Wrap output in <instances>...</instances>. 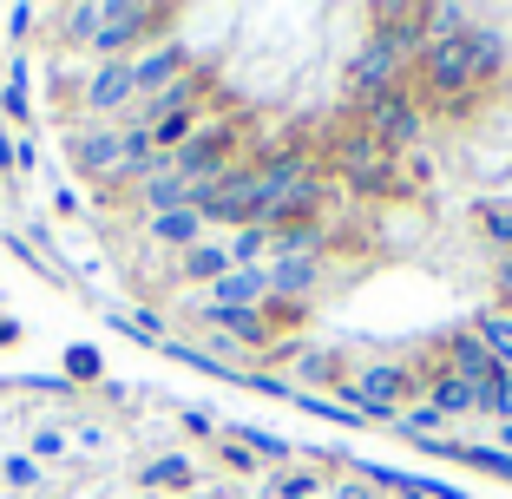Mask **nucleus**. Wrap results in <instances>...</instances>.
<instances>
[{
    "mask_svg": "<svg viewBox=\"0 0 512 499\" xmlns=\"http://www.w3.org/2000/svg\"><path fill=\"white\" fill-rule=\"evenodd\" d=\"M467 329L480 335V342H486V355H493V362L512 375V309H499V303H493V309H480V316H473Z\"/></svg>",
    "mask_w": 512,
    "mask_h": 499,
    "instance_id": "18",
    "label": "nucleus"
},
{
    "mask_svg": "<svg viewBox=\"0 0 512 499\" xmlns=\"http://www.w3.org/2000/svg\"><path fill=\"white\" fill-rule=\"evenodd\" d=\"M296 381L302 388H342L348 381V355L342 348H296Z\"/></svg>",
    "mask_w": 512,
    "mask_h": 499,
    "instance_id": "15",
    "label": "nucleus"
},
{
    "mask_svg": "<svg viewBox=\"0 0 512 499\" xmlns=\"http://www.w3.org/2000/svg\"><path fill=\"white\" fill-rule=\"evenodd\" d=\"M191 316L204 322L211 335L237 342L243 355H256V362L276 348V329H270V316H263V309H217V303H204V296H191Z\"/></svg>",
    "mask_w": 512,
    "mask_h": 499,
    "instance_id": "8",
    "label": "nucleus"
},
{
    "mask_svg": "<svg viewBox=\"0 0 512 499\" xmlns=\"http://www.w3.org/2000/svg\"><path fill=\"white\" fill-rule=\"evenodd\" d=\"M33 473H40V467H33V460H7V480H14V486H27Z\"/></svg>",
    "mask_w": 512,
    "mask_h": 499,
    "instance_id": "33",
    "label": "nucleus"
},
{
    "mask_svg": "<svg viewBox=\"0 0 512 499\" xmlns=\"http://www.w3.org/2000/svg\"><path fill=\"white\" fill-rule=\"evenodd\" d=\"M145 486H191V460H151Z\"/></svg>",
    "mask_w": 512,
    "mask_h": 499,
    "instance_id": "24",
    "label": "nucleus"
},
{
    "mask_svg": "<svg viewBox=\"0 0 512 499\" xmlns=\"http://www.w3.org/2000/svg\"><path fill=\"white\" fill-rule=\"evenodd\" d=\"M329 276H335L329 250H309V257H270V303L309 309L322 289H329Z\"/></svg>",
    "mask_w": 512,
    "mask_h": 499,
    "instance_id": "9",
    "label": "nucleus"
},
{
    "mask_svg": "<svg viewBox=\"0 0 512 499\" xmlns=\"http://www.w3.org/2000/svg\"><path fill=\"white\" fill-rule=\"evenodd\" d=\"M348 119L362 125L368 138H381L394 158H407V152H421V145H427V119H434V112H427V99L414 86H394V92H381L375 106L348 112Z\"/></svg>",
    "mask_w": 512,
    "mask_h": 499,
    "instance_id": "4",
    "label": "nucleus"
},
{
    "mask_svg": "<svg viewBox=\"0 0 512 499\" xmlns=\"http://www.w3.org/2000/svg\"><path fill=\"white\" fill-rule=\"evenodd\" d=\"M125 197H132V211H138V217H158V211H184V204H191V184H184L178 171H171V158H165V165L151 171L145 184H132Z\"/></svg>",
    "mask_w": 512,
    "mask_h": 499,
    "instance_id": "14",
    "label": "nucleus"
},
{
    "mask_svg": "<svg viewBox=\"0 0 512 499\" xmlns=\"http://www.w3.org/2000/svg\"><path fill=\"white\" fill-rule=\"evenodd\" d=\"M434 454L460 460V467H480V473H499V480H512V454H499V447H434Z\"/></svg>",
    "mask_w": 512,
    "mask_h": 499,
    "instance_id": "22",
    "label": "nucleus"
},
{
    "mask_svg": "<svg viewBox=\"0 0 512 499\" xmlns=\"http://www.w3.org/2000/svg\"><path fill=\"white\" fill-rule=\"evenodd\" d=\"M493 296L499 309H512V257H493Z\"/></svg>",
    "mask_w": 512,
    "mask_h": 499,
    "instance_id": "28",
    "label": "nucleus"
},
{
    "mask_svg": "<svg viewBox=\"0 0 512 499\" xmlns=\"http://www.w3.org/2000/svg\"><path fill=\"white\" fill-rule=\"evenodd\" d=\"M224 276H230V250H224V243H211V237L191 243V250L178 257V283L211 289V283H224Z\"/></svg>",
    "mask_w": 512,
    "mask_h": 499,
    "instance_id": "16",
    "label": "nucleus"
},
{
    "mask_svg": "<svg viewBox=\"0 0 512 499\" xmlns=\"http://www.w3.org/2000/svg\"><path fill=\"white\" fill-rule=\"evenodd\" d=\"M230 270H256V263H270V224H250V230H230Z\"/></svg>",
    "mask_w": 512,
    "mask_h": 499,
    "instance_id": "20",
    "label": "nucleus"
},
{
    "mask_svg": "<svg viewBox=\"0 0 512 499\" xmlns=\"http://www.w3.org/2000/svg\"><path fill=\"white\" fill-rule=\"evenodd\" d=\"M322 493H329V480H322L316 467H289L263 486V499H322Z\"/></svg>",
    "mask_w": 512,
    "mask_h": 499,
    "instance_id": "21",
    "label": "nucleus"
},
{
    "mask_svg": "<svg viewBox=\"0 0 512 499\" xmlns=\"http://www.w3.org/2000/svg\"><path fill=\"white\" fill-rule=\"evenodd\" d=\"M329 165L348 197H394V184H401V158L381 138H368L355 119H342L329 132Z\"/></svg>",
    "mask_w": 512,
    "mask_h": 499,
    "instance_id": "2",
    "label": "nucleus"
},
{
    "mask_svg": "<svg viewBox=\"0 0 512 499\" xmlns=\"http://www.w3.org/2000/svg\"><path fill=\"white\" fill-rule=\"evenodd\" d=\"M138 106L132 86V60H92L86 79H79V112L99 125H125V112Z\"/></svg>",
    "mask_w": 512,
    "mask_h": 499,
    "instance_id": "6",
    "label": "nucleus"
},
{
    "mask_svg": "<svg viewBox=\"0 0 512 499\" xmlns=\"http://www.w3.org/2000/svg\"><path fill=\"white\" fill-rule=\"evenodd\" d=\"M473 230L493 257H512V197H480L473 204Z\"/></svg>",
    "mask_w": 512,
    "mask_h": 499,
    "instance_id": "17",
    "label": "nucleus"
},
{
    "mask_svg": "<svg viewBox=\"0 0 512 499\" xmlns=\"http://www.w3.org/2000/svg\"><path fill=\"white\" fill-rule=\"evenodd\" d=\"M66 375H73V381H99V375H106V362H99L92 348H73V355H66Z\"/></svg>",
    "mask_w": 512,
    "mask_h": 499,
    "instance_id": "25",
    "label": "nucleus"
},
{
    "mask_svg": "<svg viewBox=\"0 0 512 499\" xmlns=\"http://www.w3.org/2000/svg\"><path fill=\"white\" fill-rule=\"evenodd\" d=\"M165 7H145V0H86V7H66L60 14V40L86 46L92 60H132L138 46H151V33L165 27Z\"/></svg>",
    "mask_w": 512,
    "mask_h": 499,
    "instance_id": "1",
    "label": "nucleus"
},
{
    "mask_svg": "<svg viewBox=\"0 0 512 499\" xmlns=\"http://www.w3.org/2000/svg\"><path fill=\"white\" fill-rule=\"evenodd\" d=\"M197 296L217 303V309H270V263H256V270H230L224 283L197 289Z\"/></svg>",
    "mask_w": 512,
    "mask_h": 499,
    "instance_id": "13",
    "label": "nucleus"
},
{
    "mask_svg": "<svg viewBox=\"0 0 512 499\" xmlns=\"http://www.w3.org/2000/svg\"><path fill=\"white\" fill-rule=\"evenodd\" d=\"M414 388H421V375L407 362H362V368H348V381L335 388V401H348L355 414H368V421H401L407 401H414Z\"/></svg>",
    "mask_w": 512,
    "mask_h": 499,
    "instance_id": "3",
    "label": "nucleus"
},
{
    "mask_svg": "<svg viewBox=\"0 0 512 499\" xmlns=\"http://www.w3.org/2000/svg\"><path fill=\"white\" fill-rule=\"evenodd\" d=\"M224 460H230L237 473H256V454H250V447H237V440H224Z\"/></svg>",
    "mask_w": 512,
    "mask_h": 499,
    "instance_id": "32",
    "label": "nucleus"
},
{
    "mask_svg": "<svg viewBox=\"0 0 512 499\" xmlns=\"http://www.w3.org/2000/svg\"><path fill=\"white\" fill-rule=\"evenodd\" d=\"M7 112L27 119V66H14V79H7Z\"/></svg>",
    "mask_w": 512,
    "mask_h": 499,
    "instance_id": "27",
    "label": "nucleus"
},
{
    "mask_svg": "<svg viewBox=\"0 0 512 499\" xmlns=\"http://www.w3.org/2000/svg\"><path fill=\"white\" fill-rule=\"evenodd\" d=\"M33 454H40V460H60V454H66V434L40 427V434H33Z\"/></svg>",
    "mask_w": 512,
    "mask_h": 499,
    "instance_id": "29",
    "label": "nucleus"
},
{
    "mask_svg": "<svg viewBox=\"0 0 512 499\" xmlns=\"http://www.w3.org/2000/svg\"><path fill=\"white\" fill-rule=\"evenodd\" d=\"M394 86H414V60H407V53H394L388 40H375V33H362V46L348 53V73H342L348 112L375 106L381 92H394Z\"/></svg>",
    "mask_w": 512,
    "mask_h": 499,
    "instance_id": "5",
    "label": "nucleus"
},
{
    "mask_svg": "<svg viewBox=\"0 0 512 499\" xmlns=\"http://www.w3.org/2000/svg\"><path fill=\"white\" fill-rule=\"evenodd\" d=\"M204 230H211V224H204V217H197L191 204H184V211H158V217H138V237H145L151 250H178V257H184V250H191V243H204Z\"/></svg>",
    "mask_w": 512,
    "mask_h": 499,
    "instance_id": "12",
    "label": "nucleus"
},
{
    "mask_svg": "<svg viewBox=\"0 0 512 499\" xmlns=\"http://www.w3.org/2000/svg\"><path fill=\"white\" fill-rule=\"evenodd\" d=\"M329 499H375V486H368V480H335Z\"/></svg>",
    "mask_w": 512,
    "mask_h": 499,
    "instance_id": "30",
    "label": "nucleus"
},
{
    "mask_svg": "<svg viewBox=\"0 0 512 499\" xmlns=\"http://www.w3.org/2000/svg\"><path fill=\"white\" fill-rule=\"evenodd\" d=\"M394 427H407V434H434V427H440V414L427 408V401H414V408H407V414H401Z\"/></svg>",
    "mask_w": 512,
    "mask_h": 499,
    "instance_id": "26",
    "label": "nucleus"
},
{
    "mask_svg": "<svg viewBox=\"0 0 512 499\" xmlns=\"http://www.w3.org/2000/svg\"><path fill=\"white\" fill-rule=\"evenodd\" d=\"M66 152H73L79 178H92L99 191H119V158H125V125H99V119H79L66 132Z\"/></svg>",
    "mask_w": 512,
    "mask_h": 499,
    "instance_id": "7",
    "label": "nucleus"
},
{
    "mask_svg": "<svg viewBox=\"0 0 512 499\" xmlns=\"http://www.w3.org/2000/svg\"><path fill=\"white\" fill-rule=\"evenodd\" d=\"M197 125H204V106H191V112H171V119L145 125V132H151V152H158V158H171V152L184 145V138L197 132Z\"/></svg>",
    "mask_w": 512,
    "mask_h": 499,
    "instance_id": "19",
    "label": "nucleus"
},
{
    "mask_svg": "<svg viewBox=\"0 0 512 499\" xmlns=\"http://www.w3.org/2000/svg\"><path fill=\"white\" fill-rule=\"evenodd\" d=\"M230 440H237V447H250L256 460H283V454H289L283 440H276V434H263V427H237V434H230Z\"/></svg>",
    "mask_w": 512,
    "mask_h": 499,
    "instance_id": "23",
    "label": "nucleus"
},
{
    "mask_svg": "<svg viewBox=\"0 0 512 499\" xmlns=\"http://www.w3.org/2000/svg\"><path fill=\"white\" fill-rule=\"evenodd\" d=\"M460 46H467L473 92H493L499 79H506V66H512V40H506V27H493V20H467Z\"/></svg>",
    "mask_w": 512,
    "mask_h": 499,
    "instance_id": "10",
    "label": "nucleus"
},
{
    "mask_svg": "<svg viewBox=\"0 0 512 499\" xmlns=\"http://www.w3.org/2000/svg\"><path fill=\"white\" fill-rule=\"evenodd\" d=\"M125 329H138V335H165V316H158V309H151V316L138 309V316H125Z\"/></svg>",
    "mask_w": 512,
    "mask_h": 499,
    "instance_id": "31",
    "label": "nucleus"
},
{
    "mask_svg": "<svg viewBox=\"0 0 512 499\" xmlns=\"http://www.w3.org/2000/svg\"><path fill=\"white\" fill-rule=\"evenodd\" d=\"M0 171H14V132L0 125Z\"/></svg>",
    "mask_w": 512,
    "mask_h": 499,
    "instance_id": "34",
    "label": "nucleus"
},
{
    "mask_svg": "<svg viewBox=\"0 0 512 499\" xmlns=\"http://www.w3.org/2000/svg\"><path fill=\"white\" fill-rule=\"evenodd\" d=\"M191 46L184 40H151V46H138L132 53V86H138V99H151V92H165L171 79H184L191 73Z\"/></svg>",
    "mask_w": 512,
    "mask_h": 499,
    "instance_id": "11",
    "label": "nucleus"
}]
</instances>
